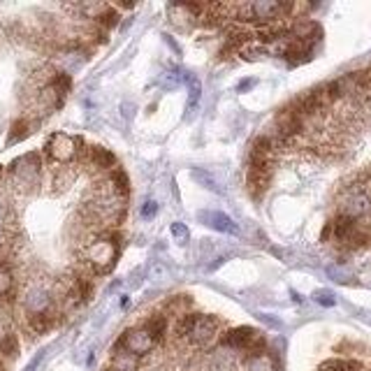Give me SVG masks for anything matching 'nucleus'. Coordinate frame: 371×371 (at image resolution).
<instances>
[{
  "label": "nucleus",
  "instance_id": "1",
  "mask_svg": "<svg viewBox=\"0 0 371 371\" xmlns=\"http://www.w3.org/2000/svg\"><path fill=\"white\" fill-rule=\"evenodd\" d=\"M119 234L114 232H105L100 237H95L93 241H88L84 248V262L86 267L91 270V274H107L117 265L119 260Z\"/></svg>",
  "mask_w": 371,
  "mask_h": 371
},
{
  "label": "nucleus",
  "instance_id": "2",
  "mask_svg": "<svg viewBox=\"0 0 371 371\" xmlns=\"http://www.w3.org/2000/svg\"><path fill=\"white\" fill-rule=\"evenodd\" d=\"M8 174L12 179V183L17 186V190L21 193H30L40 186L42 179V163L37 153H26V156L17 158L14 163L10 165Z\"/></svg>",
  "mask_w": 371,
  "mask_h": 371
},
{
  "label": "nucleus",
  "instance_id": "3",
  "mask_svg": "<svg viewBox=\"0 0 371 371\" xmlns=\"http://www.w3.org/2000/svg\"><path fill=\"white\" fill-rule=\"evenodd\" d=\"M81 139L79 137H72L68 132H54L49 137L47 146H44V153L51 163H59V165H70L72 161H77L81 153Z\"/></svg>",
  "mask_w": 371,
  "mask_h": 371
},
{
  "label": "nucleus",
  "instance_id": "4",
  "mask_svg": "<svg viewBox=\"0 0 371 371\" xmlns=\"http://www.w3.org/2000/svg\"><path fill=\"white\" fill-rule=\"evenodd\" d=\"M221 321L216 316H204V313H190V325L188 332H186V341L190 346L204 348L219 337Z\"/></svg>",
  "mask_w": 371,
  "mask_h": 371
},
{
  "label": "nucleus",
  "instance_id": "5",
  "mask_svg": "<svg viewBox=\"0 0 371 371\" xmlns=\"http://www.w3.org/2000/svg\"><path fill=\"white\" fill-rule=\"evenodd\" d=\"M221 346L230 350H244V353L253 355L265 350V341L253 328H234L221 337Z\"/></svg>",
  "mask_w": 371,
  "mask_h": 371
},
{
  "label": "nucleus",
  "instance_id": "6",
  "mask_svg": "<svg viewBox=\"0 0 371 371\" xmlns=\"http://www.w3.org/2000/svg\"><path fill=\"white\" fill-rule=\"evenodd\" d=\"M339 214L348 216L353 221H360L371 211V197H367L362 190H357L353 183L339 193Z\"/></svg>",
  "mask_w": 371,
  "mask_h": 371
},
{
  "label": "nucleus",
  "instance_id": "7",
  "mask_svg": "<svg viewBox=\"0 0 371 371\" xmlns=\"http://www.w3.org/2000/svg\"><path fill=\"white\" fill-rule=\"evenodd\" d=\"M158 343L153 341V337L146 332L144 328H130L123 332V337L119 339V348H123L126 353L135 355L137 360L139 357H146L156 350Z\"/></svg>",
  "mask_w": 371,
  "mask_h": 371
},
{
  "label": "nucleus",
  "instance_id": "8",
  "mask_svg": "<svg viewBox=\"0 0 371 371\" xmlns=\"http://www.w3.org/2000/svg\"><path fill=\"white\" fill-rule=\"evenodd\" d=\"M23 309L28 316H47L54 313V295L44 285H33L23 295Z\"/></svg>",
  "mask_w": 371,
  "mask_h": 371
},
{
  "label": "nucleus",
  "instance_id": "9",
  "mask_svg": "<svg viewBox=\"0 0 371 371\" xmlns=\"http://www.w3.org/2000/svg\"><path fill=\"white\" fill-rule=\"evenodd\" d=\"M274 174V163L270 161H248V172H246V183L251 188L253 197H260L267 190V186L272 181Z\"/></svg>",
  "mask_w": 371,
  "mask_h": 371
},
{
  "label": "nucleus",
  "instance_id": "10",
  "mask_svg": "<svg viewBox=\"0 0 371 371\" xmlns=\"http://www.w3.org/2000/svg\"><path fill=\"white\" fill-rule=\"evenodd\" d=\"M86 161L91 168L100 170V172H112L119 168L117 156L112 151H107L105 146H88L86 149Z\"/></svg>",
  "mask_w": 371,
  "mask_h": 371
},
{
  "label": "nucleus",
  "instance_id": "11",
  "mask_svg": "<svg viewBox=\"0 0 371 371\" xmlns=\"http://www.w3.org/2000/svg\"><path fill=\"white\" fill-rule=\"evenodd\" d=\"M197 219H200L204 225L219 230V232H225V234H237V232H239L237 223L230 219L228 214H221V211H200V214H197Z\"/></svg>",
  "mask_w": 371,
  "mask_h": 371
},
{
  "label": "nucleus",
  "instance_id": "12",
  "mask_svg": "<svg viewBox=\"0 0 371 371\" xmlns=\"http://www.w3.org/2000/svg\"><path fill=\"white\" fill-rule=\"evenodd\" d=\"M142 328L153 337V341H156V343H163V341H165V337H168V332H170V321L163 316V313H156V316H151L149 321H146V323L142 325Z\"/></svg>",
  "mask_w": 371,
  "mask_h": 371
},
{
  "label": "nucleus",
  "instance_id": "13",
  "mask_svg": "<svg viewBox=\"0 0 371 371\" xmlns=\"http://www.w3.org/2000/svg\"><path fill=\"white\" fill-rule=\"evenodd\" d=\"M137 364H139V360L135 355L126 353L123 348L117 346L114 348V355H112V364L107 371H137Z\"/></svg>",
  "mask_w": 371,
  "mask_h": 371
},
{
  "label": "nucleus",
  "instance_id": "14",
  "mask_svg": "<svg viewBox=\"0 0 371 371\" xmlns=\"http://www.w3.org/2000/svg\"><path fill=\"white\" fill-rule=\"evenodd\" d=\"M86 61V54L79 49H68L63 51V54L59 56V63H61V72H72V70H77L81 66V63Z\"/></svg>",
  "mask_w": 371,
  "mask_h": 371
},
{
  "label": "nucleus",
  "instance_id": "15",
  "mask_svg": "<svg viewBox=\"0 0 371 371\" xmlns=\"http://www.w3.org/2000/svg\"><path fill=\"white\" fill-rule=\"evenodd\" d=\"M318 371H362V364L357 360H343V357H337V360L323 362Z\"/></svg>",
  "mask_w": 371,
  "mask_h": 371
},
{
  "label": "nucleus",
  "instance_id": "16",
  "mask_svg": "<svg viewBox=\"0 0 371 371\" xmlns=\"http://www.w3.org/2000/svg\"><path fill=\"white\" fill-rule=\"evenodd\" d=\"M190 177L195 179L197 183L204 186V188H209V190H214V193H223L221 190V186L219 181L214 179V174H209L207 170H202V168H195V170H190Z\"/></svg>",
  "mask_w": 371,
  "mask_h": 371
},
{
  "label": "nucleus",
  "instance_id": "17",
  "mask_svg": "<svg viewBox=\"0 0 371 371\" xmlns=\"http://www.w3.org/2000/svg\"><path fill=\"white\" fill-rule=\"evenodd\" d=\"M54 323H56L54 313H47V316H28V325L35 334H44V332H49L51 328H54Z\"/></svg>",
  "mask_w": 371,
  "mask_h": 371
},
{
  "label": "nucleus",
  "instance_id": "18",
  "mask_svg": "<svg viewBox=\"0 0 371 371\" xmlns=\"http://www.w3.org/2000/svg\"><path fill=\"white\" fill-rule=\"evenodd\" d=\"M186 81H188V114H193L197 110V102H200V81L195 79V77L186 74Z\"/></svg>",
  "mask_w": 371,
  "mask_h": 371
},
{
  "label": "nucleus",
  "instance_id": "19",
  "mask_svg": "<svg viewBox=\"0 0 371 371\" xmlns=\"http://www.w3.org/2000/svg\"><path fill=\"white\" fill-rule=\"evenodd\" d=\"M190 304H193V299H190L188 295H177V297L168 299V304L165 306H168L172 313H177V316H183V313H188Z\"/></svg>",
  "mask_w": 371,
  "mask_h": 371
},
{
  "label": "nucleus",
  "instance_id": "20",
  "mask_svg": "<svg viewBox=\"0 0 371 371\" xmlns=\"http://www.w3.org/2000/svg\"><path fill=\"white\" fill-rule=\"evenodd\" d=\"M0 353L8 355V357H14L19 353V341L12 332H8L5 337H0Z\"/></svg>",
  "mask_w": 371,
  "mask_h": 371
},
{
  "label": "nucleus",
  "instance_id": "21",
  "mask_svg": "<svg viewBox=\"0 0 371 371\" xmlns=\"http://www.w3.org/2000/svg\"><path fill=\"white\" fill-rule=\"evenodd\" d=\"M14 290V274L8 267H0V297H8Z\"/></svg>",
  "mask_w": 371,
  "mask_h": 371
},
{
  "label": "nucleus",
  "instance_id": "22",
  "mask_svg": "<svg viewBox=\"0 0 371 371\" xmlns=\"http://www.w3.org/2000/svg\"><path fill=\"white\" fill-rule=\"evenodd\" d=\"M149 279L156 281V283H163V281L170 279V267L163 265V262H151V265H149Z\"/></svg>",
  "mask_w": 371,
  "mask_h": 371
},
{
  "label": "nucleus",
  "instance_id": "23",
  "mask_svg": "<svg viewBox=\"0 0 371 371\" xmlns=\"http://www.w3.org/2000/svg\"><path fill=\"white\" fill-rule=\"evenodd\" d=\"M183 77H186V74L179 72L177 68H172V70H168V72L161 77V84H163V88H177L179 84H181Z\"/></svg>",
  "mask_w": 371,
  "mask_h": 371
},
{
  "label": "nucleus",
  "instance_id": "24",
  "mask_svg": "<svg viewBox=\"0 0 371 371\" xmlns=\"http://www.w3.org/2000/svg\"><path fill=\"white\" fill-rule=\"evenodd\" d=\"M156 214H158V202L151 200V197H149V200H144L142 207H139V216H142L144 221H151Z\"/></svg>",
  "mask_w": 371,
  "mask_h": 371
},
{
  "label": "nucleus",
  "instance_id": "25",
  "mask_svg": "<svg viewBox=\"0 0 371 371\" xmlns=\"http://www.w3.org/2000/svg\"><path fill=\"white\" fill-rule=\"evenodd\" d=\"M170 232H172V237H174V239L177 241H186V239H188V228H186L183 225V223H172V225H170Z\"/></svg>",
  "mask_w": 371,
  "mask_h": 371
},
{
  "label": "nucleus",
  "instance_id": "26",
  "mask_svg": "<svg viewBox=\"0 0 371 371\" xmlns=\"http://www.w3.org/2000/svg\"><path fill=\"white\" fill-rule=\"evenodd\" d=\"M313 299H316L318 304H323V306H334L337 304V299H334V295H332L330 290H318L316 295H313Z\"/></svg>",
  "mask_w": 371,
  "mask_h": 371
},
{
  "label": "nucleus",
  "instance_id": "27",
  "mask_svg": "<svg viewBox=\"0 0 371 371\" xmlns=\"http://www.w3.org/2000/svg\"><path fill=\"white\" fill-rule=\"evenodd\" d=\"M26 128H28V126H26V121H19V123H14V132L10 135V142H19L21 137L28 135V130H26Z\"/></svg>",
  "mask_w": 371,
  "mask_h": 371
},
{
  "label": "nucleus",
  "instance_id": "28",
  "mask_svg": "<svg viewBox=\"0 0 371 371\" xmlns=\"http://www.w3.org/2000/svg\"><path fill=\"white\" fill-rule=\"evenodd\" d=\"M328 274L334 281H341V283H346V281H348V274L341 272V270H337V267H328Z\"/></svg>",
  "mask_w": 371,
  "mask_h": 371
},
{
  "label": "nucleus",
  "instance_id": "29",
  "mask_svg": "<svg viewBox=\"0 0 371 371\" xmlns=\"http://www.w3.org/2000/svg\"><path fill=\"white\" fill-rule=\"evenodd\" d=\"M5 239H8V232H5V225L0 223V248L5 246Z\"/></svg>",
  "mask_w": 371,
  "mask_h": 371
},
{
  "label": "nucleus",
  "instance_id": "30",
  "mask_svg": "<svg viewBox=\"0 0 371 371\" xmlns=\"http://www.w3.org/2000/svg\"><path fill=\"white\" fill-rule=\"evenodd\" d=\"M255 84V81H241L239 84V93H244V91H248V88H251Z\"/></svg>",
  "mask_w": 371,
  "mask_h": 371
},
{
  "label": "nucleus",
  "instance_id": "31",
  "mask_svg": "<svg viewBox=\"0 0 371 371\" xmlns=\"http://www.w3.org/2000/svg\"><path fill=\"white\" fill-rule=\"evenodd\" d=\"M0 371H3V362H0Z\"/></svg>",
  "mask_w": 371,
  "mask_h": 371
}]
</instances>
